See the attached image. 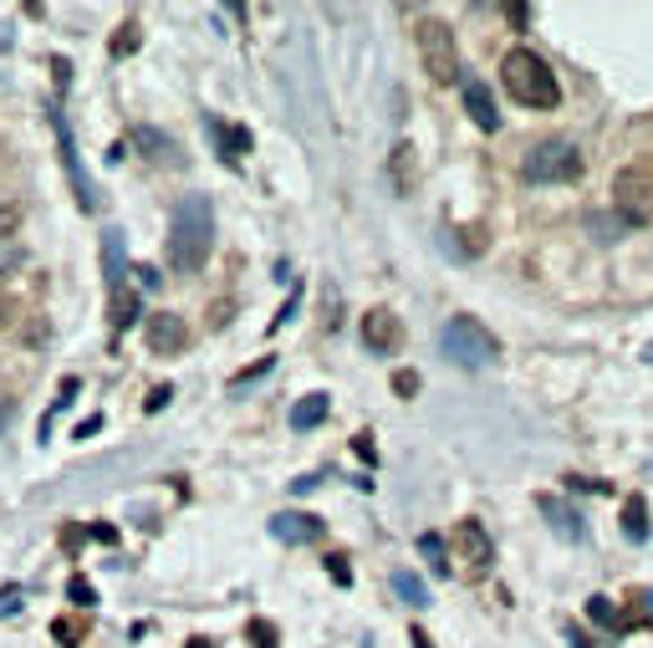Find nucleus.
Wrapping results in <instances>:
<instances>
[{
  "label": "nucleus",
  "mask_w": 653,
  "mask_h": 648,
  "mask_svg": "<svg viewBox=\"0 0 653 648\" xmlns=\"http://www.w3.org/2000/svg\"><path fill=\"white\" fill-rule=\"evenodd\" d=\"M210 240H215V210L204 195H185L168 220V266L185 271V276L200 271L210 261Z\"/></svg>",
  "instance_id": "nucleus-1"
},
{
  "label": "nucleus",
  "mask_w": 653,
  "mask_h": 648,
  "mask_svg": "<svg viewBox=\"0 0 653 648\" xmlns=\"http://www.w3.org/2000/svg\"><path fill=\"white\" fill-rule=\"evenodd\" d=\"M501 83L505 92L520 102V108H556L562 102V87H556V72L541 62L531 47H516L505 51L501 62Z\"/></svg>",
  "instance_id": "nucleus-2"
},
{
  "label": "nucleus",
  "mask_w": 653,
  "mask_h": 648,
  "mask_svg": "<svg viewBox=\"0 0 653 648\" xmlns=\"http://www.w3.org/2000/svg\"><path fill=\"white\" fill-rule=\"evenodd\" d=\"M439 348H444V358L460 367H486L501 358V342L475 322V316H454V322H444V333H439Z\"/></svg>",
  "instance_id": "nucleus-3"
},
{
  "label": "nucleus",
  "mask_w": 653,
  "mask_h": 648,
  "mask_svg": "<svg viewBox=\"0 0 653 648\" xmlns=\"http://www.w3.org/2000/svg\"><path fill=\"white\" fill-rule=\"evenodd\" d=\"M520 174L531 184H572L577 174H582V153L572 149V144H537V149L520 159Z\"/></svg>",
  "instance_id": "nucleus-4"
},
{
  "label": "nucleus",
  "mask_w": 653,
  "mask_h": 648,
  "mask_svg": "<svg viewBox=\"0 0 653 648\" xmlns=\"http://www.w3.org/2000/svg\"><path fill=\"white\" fill-rule=\"evenodd\" d=\"M419 57H424V72L439 87H450L460 77V51H454V32L444 21H419Z\"/></svg>",
  "instance_id": "nucleus-5"
},
{
  "label": "nucleus",
  "mask_w": 653,
  "mask_h": 648,
  "mask_svg": "<svg viewBox=\"0 0 653 648\" xmlns=\"http://www.w3.org/2000/svg\"><path fill=\"white\" fill-rule=\"evenodd\" d=\"M450 551H454V562L465 566V577H486L490 562H495V541L486 536L480 521H460L450 536Z\"/></svg>",
  "instance_id": "nucleus-6"
},
{
  "label": "nucleus",
  "mask_w": 653,
  "mask_h": 648,
  "mask_svg": "<svg viewBox=\"0 0 653 648\" xmlns=\"http://www.w3.org/2000/svg\"><path fill=\"white\" fill-rule=\"evenodd\" d=\"M613 195H618V215L628 225H649L653 220V179L643 169H623L613 179Z\"/></svg>",
  "instance_id": "nucleus-7"
},
{
  "label": "nucleus",
  "mask_w": 653,
  "mask_h": 648,
  "mask_svg": "<svg viewBox=\"0 0 653 648\" xmlns=\"http://www.w3.org/2000/svg\"><path fill=\"white\" fill-rule=\"evenodd\" d=\"M47 117H51V134H56V149H62V169H67V179H72V189H77V200H83V210H98V189L87 184L83 164H77V144H72V128H67V117H62V108L51 102Z\"/></svg>",
  "instance_id": "nucleus-8"
},
{
  "label": "nucleus",
  "mask_w": 653,
  "mask_h": 648,
  "mask_svg": "<svg viewBox=\"0 0 653 648\" xmlns=\"http://www.w3.org/2000/svg\"><path fill=\"white\" fill-rule=\"evenodd\" d=\"M143 333H149V348L159 352V358H174V352L189 348L185 316H174V312H153L149 322H143Z\"/></svg>",
  "instance_id": "nucleus-9"
},
{
  "label": "nucleus",
  "mask_w": 653,
  "mask_h": 648,
  "mask_svg": "<svg viewBox=\"0 0 653 648\" xmlns=\"http://www.w3.org/2000/svg\"><path fill=\"white\" fill-rule=\"evenodd\" d=\"M363 342H368L373 352H399L403 348V322L388 307H373L368 316H363Z\"/></svg>",
  "instance_id": "nucleus-10"
},
{
  "label": "nucleus",
  "mask_w": 653,
  "mask_h": 648,
  "mask_svg": "<svg viewBox=\"0 0 653 648\" xmlns=\"http://www.w3.org/2000/svg\"><path fill=\"white\" fill-rule=\"evenodd\" d=\"M271 536L276 541H291V547H302V541H317L322 536V521L306 511H281L276 521H271Z\"/></svg>",
  "instance_id": "nucleus-11"
},
{
  "label": "nucleus",
  "mask_w": 653,
  "mask_h": 648,
  "mask_svg": "<svg viewBox=\"0 0 653 648\" xmlns=\"http://www.w3.org/2000/svg\"><path fill=\"white\" fill-rule=\"evenodd\" d=\"M388 179H393L399 195H414V184H419V153H414V144H399V149L388 153Z\"/></svg>",
  "instance_id": "nucleus-12"
},
{
  "label": "nucleus",
  "mask_w": 653,
  "mask_h": 648,
  "mask_svg": "<svg viewBox=\"0 0 653 648\" xmlns=\"http://www.w3.org/2000/svg\"><path fill=\"white\" fill-rule=\"evenodd\" d=\"M537 506H541V515L552 521V532H562L567 541H582L587 536V526H582V515L572 511V506H562L556 496H537Z\"/></svg>",
  "instance_id": "nucleus-13"
},
{
  "label": "nucleus",
  "mask_w": 653,
  "mask_h": 648,
  "mask_svg": "<svg viewBox=\"0 0 653 648\" xmlns=\"http://www.w3.org/2000/svg\"><path fill=\"white\" fill-rule=\"evenodd\" d=\"M465 108H469V117H475V128H486V134L501 128V113H495L486 83H475V77H469V83H465Z\"/></svg>",
  "instance_id": "nucleus-14"
},
{
  "label": "nucleus",
  "mask_w": 653,
  "mask_h": 648,
  "mask_svg": "<svg viewBox=\"0 0 653 648\" xmlns=\"http://www.w3.org/2000/svg\"><path fill=\"white\" fill-rule=\"evenodd\" d=\"M128 322H138L134 286H108V327H113V333H123Z\"/></svg>",
  "instance_id": "nucleus-15"
},
{
  "label": "nucleus",
  "mask_w": 653,
  "mask_h": 648,
  "mask_svg": "<svg viewBox=\"0 0 653 648\" xmlns=\"http://www.w3.org/2000/svg\"><path fill=\"white\" fill-rule=\"evenodd\" d=\"M210 134L219 138L225 164H240V153H251V128H230V123H210Z\"/></svg>",
  "instance_id": "nucleus-16"
},
{
  "label": "nucleus",
  "mask_w": 653,
  "mask_h": 648,
  "mask_svg": "<svg viewBox=\"0 0 653 648\" xmlns=\"http://www.w3.org/2000/svg\"><path fill=\"white\" fill-rule=\"evenodd\" d=\"M623 536H628V541H649V500L643 496L623 500Z\"/></svg>",
  "instance_id": "nucleus-17"
},
{
  "label": "nucleus",
  "mask_w": 653,
  "mask_h": 648,
  "mask_svg": "<svg viewBox=\"0 0 653 648\" xmlns=\"http://www.w3.org/2000/svg\"><path fill=\"white\" fill-rule=\"evenodd\" d=\"M134 144L138 149H149V159H159V164H185V159H179V144L164 138V134H153V128H138Z\"/></svg>",
  "instance_id": "nucleus-18"
},
{
  "label": "nucleus",
  "mask_w": 653,
  "mask_h": 648,
  "mask_svg": "<svg viewBox=\"0 0 653 648\" xmlns=\"http://www.w3.org/2000/svg\"><path fill=\"white\" fill-rule=\"evenodd\" d=\"M327 409H332L327 394H306V399L291 409V429H317L322 419H327Z\"/></svg>",
  "instance_id": "nucleus-19"
},
{
  "label": "nucleus",
  "mask_w": 653,
  "mask_h": 648,
  "mask_svg": "<svg viewBox=\"0 0 653 648\" xmlns=\"http://www.w3.org/2000/svg\"><path fill=\"white\" fill-rule=\"evenodd\" d=\"M587 613H592V623H603L607 633H628V618H623L607 598H592V602H587Z\"/></svg>",
  "instance_id": "nucleus-20"
},
{
  "label": "nucleus",
  "mask_w": 653,
  "mask_h": 648,
  "mask_svg": "<svg viewBox=\"0 0 653 648\" xmlns=\"http://www.w3.org/2000/svg\"><path fill=\"white\" fill-rule=\"evenodd\" d=\"M393 587H399V598L414 602V608H424V602H429V587H424L414 572H393Z\"/></svg>",
  "instance_id": "nucleus-21"
},
{
  "label": "nucleus",
  "mask_w": 653,
  "mask_h": 648,
  "mask_svg": "<svg viewBox=\"0 0 653 648\" xmlns=\"http://www.w3.org/2000/svg\"><path fill=\"white\" fill-rule=\"evenodd\" d=\"M246 638H251L255 648H281V633H276L271 618H251V623H246Z\"/></svg>",
  "instance_id": "nucleus-22"
},
{
  "label": "nucleus",
  "mask_w": 653,
  "mask_h": 648,
  "mask_svg": "<svg viewBox=\"0 0 653 648\" xmlns=\"http://www.w3.org/2000/svg\"><path fill=\"white\" fill-rule=\"evenodd\" d=\"M51 638H56V644H83L87 638V618H56V623H51Z\"/></svg>",
  "instance_id": "nucleus-23"
},
{
  "label": "nucleus",
  "mask_w": 653,
  "mask_h": 648,
  "mask_svg": "<svg viewBox=\"0 0 653 648\" xmlns=\"http://www.w3.org/2000/svg\"><path fill=\"white\" fill-rule=\"evenodd\" d=\"M587 230H592V235H598V240H618V235L623 230H628V220H613V215H592V220H587Z\"/></svg>",
  "instance_id": "nucleus-24"
},
{
  "label": "nucleus",
  "mask_w": 653,
  "mask_h": 648,
  "mask_svg": "<svg viewBox=\"0 0 653 648\" xmlns=\"http://www.w3.org/2000/svg\"><path fill=\"white\" fill-rule=\"evenodd\" d=\"M138 41H143V36H138L134 21H128V26H117V36H113V57H128V51H138Z\"/></svg>",
  "instance_id": "nucleus-25"
},
{
  "label": "nucleus",
  "mask_w": 653,
  "mask_h": 648,
  "mask_svg": "<svg viewBox=\"0 0 653 648\" xmlns=\"http://www.w3.org/2000/svg\"><path fill=\"white\" fill-rule=\"evenodd\" d=\"M419 551H424V557H429V562H435V572H450V562H444V541H439L435 532H429V536H419Z\"/></svg>",
  "instance_id": "nucleus-26"
},
{
  "label": "nucleus",
  "mask_w": 653,
  "mask_h": 648,
  "mask_svg": "<svg viewBox=\"0 0 653 648\" xmlns=\"http://www.w3.org/2000/svg\"><path fill=\"white\" fill-rule=\"evenodd\" d=\"M67 598L83 602V608H92V602H98V593H92V582H87V577H72L67 582Z\"/></svg>",
  "instance_id": "nucleus-27"
},
{
  "label": "nucleus",
  "mask_w": 653,
  "mask_h": 648,
  "mask_svg": "<svg viewBox=\"0 0 653 648\" xmlns=\"http://www.w3.org/2000/svg\"><path fill=\"white\" fill-rule=\"evenodd\" d=\"M393 394H399V399H414V394H419V373H409V367L393 373Z\"/></svg>",
  "instance_id": "nucleus-28"
},
{
  "label": "nucleus",
  "mask_w": 653,
  "mask_h": 648,
  "mask_svg": "<svg viewBox=\"0 0 653 648\" xmlns=\"http://www.w3.org/2000/svg\"><path fill=\"white\" fill-rule=\"evenodd\" d=\"M266 373H271V358H261V363H255V367H246V373H235V378H230V388H246V383H251V378H266Z\"/></svg>",
  "instance_id": "nucleus-29"
},
{
  "label": "nucleus",
  "mask_w": 653,
  "mask_h": 648,
  "mask_svg": "<svg viewBox=\"0 0 653 648\" xmlns=\"http://www.w3.org/2000/svg\"><path fill=\"white\" fill-rule=\"evenodd\" d=\"M327 572H332V582H337V587H348V582H352V572H348V557H327Z\"/></svg>",
  "instance_id": "nucleus-30"
},
{
  "label": "nucleus",
  "mask_w": 653,
  "mask_h": 648,
  "mask_svg": "<svg viewBox=\"0 0 653 648\" xmlns=\"http://www.w3.org/2000/svg\"><path fill=\"white\" fill-rule=\"evenodd\" d=\"M567 485H572V490H598V496H607V490H613L607 481H587V475H567Z\"/></svg>",
  "instance_id": "nucleus-31"
},
{
  "label": "nucleus",
  "mask_w": 653,
  "mask_h": 648,
  "mask_svg": "<svg viewBox=\"0 0 653 648\" xmlns=\"http://www.w3.org/2000/svg\"><path fill=\"white\" fill-rule=\"evenodd\" d=\"M465 235V250L469 256H480V250H486V230H480V225H469V230H460Z\"/></svg>",
  "instance_id": "nucleus-32"
},
{
  "label": "nucleus",
  "mask_w": 653,
  "mask_h": 648,
  "mask_svg": "<svg viewBox=\"0 0 653 648\" xmlns=\"http://www.w3.org/2000/svg\"><path fill=\"white\" fill-rule=\"evenodd\" d=\"M16 225H21V215L11 210V204H0V240H5L11 230H16Z\"/></svg>",
  "instance_id": "nucleus-33"
},
{
  "label": "nucleus",
  "mask_w": 653,
  "mask_h": 648,
  "mask_svg": "<svg viewBox=\"0 0 653 648\" xmlns=\"http://www.w3.org/2000/svg\"><path fill=\"white\" fill-rule=\"evenodd\" d=\"M168 399H174V388H153V394H149V403H143V409H149V414H159V409H164Z\"/></svg>",
  "instance_id": "nucleus-34"
},
{
  "label": "nucleus",
  "mask_w": 653,
  "mask_h": 648,
  "mask_svg": "<svg viewBox=\"0 0 653 648\" xmlns=\"http://www.w3.org/2000/svg\"><path fill=\"white\" fill-rule=\"evenodd\" d=\"M352 449H357L363 460H378V449H373V434H357V439H352Z\"/></svg>",
  "instance_id": "nucleus-35"
},
{
  "label": "nucleus",
  "mask_w": 653,
  "mask_h": 648,
  "mask_svg": "<svg viewBox=\"0 0 653 648\" xmlns=\"http://www.w3.org/2000/svg\"><path fill=\"white\" fill-rule=\"evenodd\" d=\"M505 16H511V26H526V21H531V11H526V5H505Z\"/></svg>",
  "instance_id": "nucleus-36"
},
{
  "label": "nucleus",
  "mask_w": 653,
  "mask_h": 648,
  "mask_svg": "<svg viewBox=\"0 0 653 648\" xmlns=\"http://www.w3.org/2000/svg\"><path fill=\"white\" fill-rule=\"evenodd\" d=\"M0 322H16V307H11V297H5V286H0Z\"/></svg>",
  "instance_id": "nucleus-37"
},
{
  "label": "nucleus",
  "mask_w": 653,
  "mask_h": 648,
  "mask_svg": "<svg viewBox=\"0 0 653 648\" xmlns=\"http://www.w3.org/2000/svg\"><path fill=\"white\" fill-rule=\"evenodd\" d=\"M414 648H435V644H429V633H424V628H414Z\"/></svg>",
  "instance_id": "nucleus-38"
},
{
  "label": "nucleus",
  "mask_w": 653,
  "mask_h": 648,
  "mask_svg": "<svg viewBox=\"0 0 653 648\" xmlns=\"http://www.w3.org/2000/svg\"><path fill=\"white\" fill-rule=\"evenodd\" d=\"M572 633V644H577V648H592V644H587V633H577V628H567Z\"/></svg>",
  "instance_id": "nucleus-39"
},
{
  "label": "nucleus",
  "mask_w": 653,
  "mask_h": 648,
  "mask_svg": "<svg viewBox=\"0 0 653 648\" xmlns=\"http://www.w3.org/2000/svg\"><path fill=\"white\" fill-rule=\"evenodd\" d=\"M185 648H215V644H210V638H189Z\"/></svg>",
  "instance_id": "nucleus-40"
},
{
  "label": "nucleus",
  "mask_w": 653,
  "mask_h": 648,
  "mask_svg": "<svg viewBox=\"0 0 653 648\" xmlns=\"http://www.w3.org/2000/svg\"><path fill=\"white\" fill-rule=\"evenodd\" d=\"M649 363H653V348H649Z\"/></svg>",
  "instance_id": "nucleus-41"
}]
</instances>
